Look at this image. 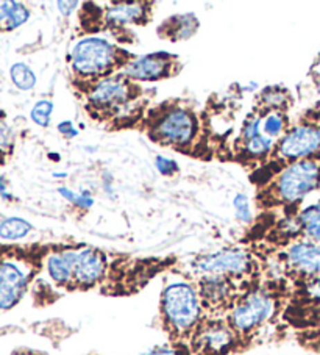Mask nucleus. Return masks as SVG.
<instances>
[{
	"label": "nucleus",
	"mask_w": 320,
	"mask_h": 355,
	"mask_svg": "<svg viewBox=\"0 0 320 355\" xmlns=\"http://www.w3.org/2000/svg\"><path fill=\"white\" fill-rule=\"evenodd\" d=\"M200 304L197 291L186 282L166 286L161 296V313L169 332L175 336L194 334L200 326Z\"/></svg>",
	"instance_id": "1"
},
{
	"label": "nucleus",
	"mask_w": 320,
	"mask_h": 355,
	"mask_svg": "<svg viewBox=\"0 0 320 355\" xmlns=\"http://www.w3.org/2000/svg\"><path fill=\"white\" fill-rule=\"evenodd\" d=\"M71 66L83 78H102L119 63V51L107 40L91 36L78 41L71 52Z\"/></svg>",
	"instance_id": "2"
},
{
	"label": "nucleus",
	"mask_w": 320,
	"mask_h": 355,
	"mask_svg": "<svg viewBox=\"0 0 320 355\" xmlns=\"http://www.w3.org/2000/svg\"><path fill=\"white\" fill-rule=\"evenodd\" d=\"M320 188V163L316 160L294 162L281 171L275 182V198L281 204H297Z\"/></svg>",
	"instance_id": "3"
},
{
	"label": "nucleus",
	"mask_w": 320,
	"mask_h": 355,
	"mask_svg": "<svg viewBox=\"0 0 320 355\" xmlns=\"http://www.w3.org/2000/svg\"><path fill=\"white\" fill-rule=\"evenodd\" d=\"M274 311V299L264 291H251L231 309L229 324L236 334H249L267 321Z\"/></svg>",
	"instance_id": "4"
},
{
	"label": "nucleus",
	"mask_w": 320,
	"mask_h": 355,
	"mask_svg": "<svg viewBox=\"0 0 320 355\" xmlns=\"http://www.w3.org/2000/svg\"><path fill=\"white\" fill-rule=\"evenodd\" d=\"M278 155L287 162L320 160V127L301 124L289 130L276 148Z\"/></svg>",
	"instance_id": "5"
},
{
	"label": "nucleus",
	"mask_w": 320,
	"mask_h": 355,
	"mask_svg": "<svg viewBox=\"0 0 320 355\" xmlns=\"http://www.w3.org/2000/svg\"><path fill=\"white\" fill-rule=\"evenodd\" d=\"M133 89L130 78L124 74L100 78L89 91V105L102 113L118 112L132 101Z\"/></svg>",
	"instance_id": "6"
},
{
	"label": "nucleus",
	"mask_w": 320,
	"mask_h": 355,
	"mask_svg": "<svg viewBox=\"0 0 320 355\" xmlns=\"http://www.w3.org/2000/svg\"><path fill=\"white\" fill-rule=\"evenodd\" d=\"M153 133L164 144L188 146L197 133V122L189 110L172 108L157 122Z\"/></svg>",
	"instance_id": "7"
},
{
	"label": "nucleus",
	"mask_w": 320,
	"mask_h": 355,
	"mask_svg": "<svg viewBox=\"0 0 320 355\" xmlns=\"http://www.w3.org/2000/svg\"><path fill=\"white\" fill-rule=\"evenodd\" d=\"M236 332L230 324L222 321H208L197 327L193 346L197 355H225L235 346Z\"/></svg>",
	"instance_id": "8"
},
{
	"label": "nucleus",
	"mask_w": 320,
	"mask_h": 355,
	"mask_svg": "<svg viewBox=\"0 0 320 355\" xmlns=\"http://www.w3.org/2000/svg\"><path fill=\"white\" fill-rule=\"evenodd\" d=\"M250 268V255L235 249L220 250V252L205 255L195 261V269L199 272L206 275H222L229 279L247 274Z\"/></svg>",
	"instance_id": "9"
},
{
	"label": "nucleus",
	"mask_w": 320,
	"mask_h": 355,
	"mask_svg": "<svg viewBox=\"0 0 320 355\" xmlns=\"http://www.w3.org/2000/svg\"><path fill=\"white\" fill-rule=\"evenodd\" d=\"M105 271H107V261L102 252L92 248L73 250L72 284L82 288H89L103 279Z\"/></svg>",
	"instance_id": "10"
},
{
	"label": "nucleus",
	"mask_w": 320,
	"mask_h": 355,
	"mask_svg": "<svg viewBox=\"0 0 320 355\" xmlns=\"http://www.w3.org/2000/svg\"><path fill=\"white\" fill-rule=\"evenodd\" d=\"M174 55L170 53H150L128 61L124 67V76L130 80L153 82L172 74L174 69Z\"/></svg>",
	"instance_id": "11"
},
{
	"label": "nucleus",
	"mask_w": 320,
	"mask_h": 355,
	"mask_svg": "<svg viewBox=\"0 0 320 355\" xmlns=\"http://www.w3.org/2000/svg\"><path fill=\"white\" fill-rule=\"evenodd\" d=\"M28 285V274L16 261H0V310H10L21 301Z\"/></svg>",
	"instance_id": "12"
},
{
	"label": "nucleus",
	"mask_w": 320,
	"mask_h": 355,
	"mask_svg": "<svg viewBox=\"0 0 320 355\" xmlns=\"http://www.w3.org/2000/svg\"><path fill=\"white\" fill-rule=\"evenodd\" d=\"M287 263L308 279L320 277V244L299 241L287 249Z\"/></svg>",
	"instance_id": "13"
},
{
	"label": "nucleus",
	"mask_w": 320,
	"mask_h": 355,
	"mask_svg": "<svg viewBox=\"0 0 320 355\" xmlns=\"http://www.w3.org/2000/svg\"><path fill=\"white\" fill-rule=\"evenodd\" d=\"M200 296L206 307L225 305L231 296L230 279L222 275H206L200 284Z\"/></svg>",
	"instance_id": "14"
},
{
	"label": "nucleus",
	"mask_w": 320,
	"mask_h": 355,
	"mask_svg": "<svg viewBox=\"0 0 320 355\" xmlns=\"http://www.w3.org/2000/svg\"><path fill=\"white\" fill-rule=\"evenodd\" d=\"M145 3H114L107 10V21L114 26H127L145 19Z\"/></svg>",
	"instance_id": "15"
},
{
	"label": "nucleus",
	"mask_w": 320,
	"mask_h": 355,
	"mask_svg": "<svg viewBox=\"0 0 320 355\" xmlns=\"http://www.w3.org/2000/svg\"><path fill=\"white\" fill-rule=\"evenodd\" d=\"M72 254L73 250H63L47 259V272L55 284L61 286L72 284Z\"/></svg>",
	"instance_id": "16"
},
{
	"label": "nucleus",
	"mask_w": 320,
	"mask_h": 355,
	"mask_svg": "<svg viewBox=\"0 0 320 355\" xmlns=\"http://www.w3.org/2000/svg\"><path fill=\"white\" fill-rule=\"evenodd\" d=\"M299 229L312 243H320V202L306 207L297 216Z\"/></svg>",
	"instance_id": "17"
},
{
	"label": "nucleus",
	"mask_w": 320,
	"mask_h": 355,
	"mask_svg": "<svg viewBox=\"0 0 320 355\" xmlns=\"http://www.w3.org/2000/svg\"><path fill=\"white\" fill-rule=\"evenodd\" d=\"M30 17V11L17 2H0V26L5 30H13L26 24Z\"/></svg>",
	"instance_id": "18"
},
{
	"label": "nucleus",
	"mask_w": 320,
	"mask_h": 355,
	"mask_svg": "<svg viewBox=\"0 0 320 355\" xmlns=\"http://www.w3.org/2000/svg\"><path fill=\"white\" fill-rule=\"evenodd\" d=\"M199 27L193 15H183L175 16L164 24V32L168 33L172 40H186L193 36L194 32Z\"/></svg>",
	"instance_id": "19"
},
{
	"label": "nucleus",
	"mask_w": 320,
	"mask_h": 355,
	"mask_svg": "<svg viewBox=\"0 0 320 355\" xmlns=\"http://www.w3.org/2000/svg\"><path fill=\"white\" fill-rule=\"evenodd\" d=\"M32 230V224L22 218H7L0 221V238L3 240H21Z\"/></svg>",
	"instance_id": "20"
},
{
	"label": "nucleus",
	"mask_w": 320,
	"mask_h": 355,
	"mask_svg": "<svg viewBox=\"0 0 320 355\" xmlns=\"http://www.w3.org/2000/svg\"><path fill=\"white\" fill-rule=\"evenodd\" d=\"M11 78H13L16 87L24 91L32 89L36 85L35 72L24 63L13 64V67H11Z\"/></svg>",
	"instance_id": "21"
},
{
	"label": "nucleus",
	"mask_w": 320,
	"mask_h": 355,
	"mask_svg": "<svg viewBox=\"0 0 320 355\" xmlns=\"http://www.w3.org/2000/svg\"><path fill=\"white\" fill-rule=\"evenodd\" d=\"M274 148V141L272 138L266 137V135L261 133L258 135V137L251 138L249 141H245L244 143V150L245 154L250 155V157H264L267 155L270 150Z\"/></svg>",
	"instance_id": "22"
},
{
	"label": "nucleus",
	"mask_w": 320,
	"mask_h": 355,
	"mask_svg": "<svg viewBox=\"0 0 320 355\" xmlns=\"http://www.w3.org/2000/svg\"><path fill=\"white\" fill-rule=\"evenodd\" d=\"M286 118L281 112H270L266 118L263 119V132L269 138H276L285 132Z\"/></svg>",
	"instance_id": "23"
},
{
	"label": "nucleus",
	"mask_w": 320,
	"mask_h": 355,
	"mask_svg": "<svg viewBox=\"0 0 320 355\" xmlns=\"http://www.w3.org/2000/svg\"><path fill=\"white\" fill-rule=\"evenodd\" d=\"M261 99L270 112H281V110H285V105L287 103V94L286 91L280 88H267L263 93Z\"/></svg>",
	"instance_id": "24"
},
{
	"label": "nucleus",
	"mask_w": 320,
	"mask_h": 355,
	"mask_svg": "<svg viewBox=\"0 0 320 355\" xmlns=\"http://www.w3.org/2000/svg\"><path fill=\"white\" fill-rule=\"evenodd\" d=\"M58 193L63 196L64 199L71 202L72 205H75L78 208H83V210H89V208L94 205V198H92L89 191H82V193H75L72 189L61 187L58 188Z\"/></svg>",
	"instance_id": "25"
},
{
	"label": "nucleus",
	"mask_w": 320,
	"mask_h": 355,
	"mask_svg": "<svg viewBox=\"0 0 320 355\" xmlns=\"http://www.w3.org/2000/svg\"><path fill=\"white\" fill-rule=\"evenodd\" d=\"M53 112V103L51 101H39L32 110V119L41 127L51 124V116Z\"/></svg>",
	"instance_id": "26"
},
{
	"label": "nucleus",
	"mask_w": 320,
	"mask_h": 355,
	"mask_svg": "<svg viewBox=\"0 0 320 355\" xmlns=\"http://www.w3.org/2000/svg\"><path fill=\"white\" fill-rule=\"evenodd\" d=\"M233 205H235V213L236 218L241 223H250L251 221V207L250 200L245 194H238L235 199H233Z\"/></svg>",
	"instance_id": "27"
},
{
	"label": "nucleus",
	"mask_w": 320,
	"mask_h": 355,
	"mask_svg": "<svg viewBox=\"0 0 320 355\" xmlns=\"http://www.w3.org/2000/svg\"><path fill=\"white\" fill-rule=\"evenodd\" d=\"M258 135H261V116H249L247 121L244 122L241 139L245 143V141L255 138Z\"/></svg>",
	"instance_id": "28"
},
{
	"label": "nucleus",
	"mask_w": 320,
	"mask_h": 355,
	"mask_svg": "<svg viewBox=\"0 0 320 355\" xmlns=\"http://www.w3.org/2000/svg\"><path fill=\"white\" fill-rule=\"evenodd\" d=\"M155 166L163 175H172L178 171L177 162L170 160V158H166V157H157Z\"/></svg>",
	"instance_id": "29"
},
{
	"label": "nucleus",
	"mask_w": 320,
	"mask_h": 355,
	"mask_svg": "<svg viewBox=\"0 0 320 355\" xmlns=\"http://www.w3.org/2000/svg\"><path fill=\"white\" fill-rule=\"evenodd\" d=\"M306 293L311 299L320 301V277H312L308 280L306 284Z\"/></svg>",
	"instance_id": "30"
},
{
	"label": "nucleus",
	"mask_w": 320,
	"mask_h": 355,
	"mask_svg": "<svg viewBox=\"0 0 320 355\" xmlns=\"http://www.w3.org/2000/svg\"><path fill=\"white\" fill-rule=\"evenodd\" d=\"M58 130L61 135H64L66 138H75L78 135V130L75 127H73V124L71 121H64V122H60L58 124Z\"/></svg>",
	"instance_id": "31"
},
{
	"label": "nucleus",
	"mask_w": 320,
	"mask_h": 355,
	"mask_svg": "<svg viewBox=\"0 0 320 355\" xmlns=\"http://www.w3.org/2000/svg\"><path fill=\"white\" fill-rule=\"evenodd\" d=\"M145 355H183V352L178 347L174 346H163V347H157L150 351Z\"/></svg>",
	"instance_id": "32"
},
{
	"label": "nucleus",
	"mask_w": 320,
	"mask_h": 355,
	"mask_svg": "<svg viewBox=\"0 0 320 355\" xmlns=\"http://www.w3.org/2000/svg\"><path fill=\"white\" fill-rule=\"evenodd\" d=\"M58 10L60 13H63L64 16H69L71 13H73V10L77 7V2H58Z\"/></svg>",
	"instance_id": "33"
},
{
	"label": "nucleus",
	"mask_w": 320,
	"mask_h": 355,
	"mask_svg": "<svg viewBox=\"0 0 320 355\" xmlns=\"http://www.w3.org/2000/svg\"><path fill=\"white\" fill-rule=\"evenodd\" d=\"M8 139H10V130H8V127L5 125V124H2V122H0V146L7 144Z\"/></svg>",
	"instance_id": "34"
},
{
	"label": "nucleus",
	"mask_w": 320,
	"mask_h": 355,
	"mask_svg": "<svg viewBox=\"0 0 320 355\" xmlns=\"http://www.w3.org/2000/svg\"><path fill=\"white\" fill-rule=\"evenodd\" d=\"M13 355H41V354L33 352V351H27V349H21V351H16Z\"/></svg>",
	"instance_id": "35"
},
{
	"label": "nucleus",
	"mask_w": 320,
	"mask_h": 355,
	"mask_svg": "<svg viewBox=\"0 0 320 355\" xmlns=\"http://www.w3.org/2000/svg\"><path fill=\"white\" fill-rule=\"evenodd\" d=\"M5 187H7V183H5L3 177H0V194H2V193L5 191Z\"/></svg>",
	"instance_id": "36"
},
{
	"label": "nucleus",
	"mask_w": 320,
	"mask_h": 355,
	"mask_svg": "<svg viewBox=\"0 0 320 355\" xmlns=\"http://www.w3.org/2000/svg\"><path fill=\"white\" fill-rule=\"evenodd\" d=\"M317 118H319V124H317V125L320 127V110H319V114H317Z\"/></svg>",
	"instance_id": "37"
}]
</instances>
